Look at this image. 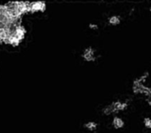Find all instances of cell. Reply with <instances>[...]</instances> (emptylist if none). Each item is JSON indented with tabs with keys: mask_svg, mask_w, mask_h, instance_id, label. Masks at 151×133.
<instances>
[{
	"mask_svg": "<svg viewBox=\"0 0 151 133\" xmlns=\"http://www.w3.org/2000/svg\"><path fill=\"white\" fill-rule=\"evenodd\" d=\"M143 124H144L145 128H147V129H151V118H149V117L144 118Z\"/></svg>",
	"mask_w": 151,
	"mask_h": 133,
	"instance_id": "cell-9",
	"label": "cell"
},
{
	"mask_svg": "<svg viewBox=\"0 0 151 133\" xmlns=\"http://www.w3.org/2000/svg\"><path fill=\"white\" fill-rule=\"evenodd\" d=\"M88 27L90 29H93V30H96V29H98L99 28V25L96 24V23H90L88 25Z\"/></svg>",
	"mask_w": 151,
	"mask_h": 133,
	"instance_id": "cell-10",
	"label": "cell"
},
{
	"mask_svg": "<svg viewBox=\"0 0 151 133\" xmlns=\"http://www.w3.org/2000/svg\"><path fill=\"white\" fill-rule=\"evenodd\" d=\"M98 127H99V124L96 123V122H95V121H88V122L84 124V128L86 129L89 130V131H95V130H96Z\"/></svg>",
	"mask_w": 151,
	"mask_h": 133,
	"instance_id": "cell-8",
	"label": "cell"
},
{
	"mask_svg": "<svg viewBox=\"0 0 151 133\" xmlns=\"http://www.w3.org/2000/svg\"><path fill=\"white\" fill-rule=\"evenodd\" d=\"M148 10H149V12H150V13H151V6H150V7H149V8H148Z\"/></svg>",
	"mask_w": 151,
	"mask_h": 133,
	"instance_id": "cell-12",
	"label": "cell"
},
{
	"mask_svg": "<svg viewBox=\"0 0 151 133\" xmlns=\"http://www.w3.org/2000/svg\"><path fill=\"white\" fill-rule=\"evenodd\" d=\"M132 90L135 94L143 95L147 98H151V87L143 85H133Z\"/></svg>",
	"mask_w": 151,
	"mask_h": 133,
	"instance_id": "cell-2",
	"label": "cell"
},
{
	"mask_svg": "<svg viewBox=\"0 0 151 133\" xmlns=\"http://www.w3.org/2000/svg\"><path fill=\"white\" fill-rule=\"evenodd\" d=\"M81 58L87 62H94L98 59V56L96 54V50L92 47L86 48L81 54Z\"/></svg>",
	"mask_w": 151,
	"mask_h": 133,
	"instance_id": "cell-1",
	"label": "cell"
},
{
	"mask_svg": "<svg viewBox=\"0 0 151 133\" xmlns=\"http://www.w3.org/2000/svg\"><path fill=\"white\" fill-rule=\"evenodd\" d=\"M112 126L115 129H120L124 128L125 121L123 120L122 118L118 117V116H115L112 120Z\"/></svg>",
	"mask_w": 151,
	"mask_h": 133,
	"instance_id": "cell-5",
	"label": "cell"
},
{
	"mask_svg": "<svg viewBox=\"0 0 151 133\" xmlns=\"http://www.w3.org/2000/svg\"><path fill=\"white\" fill-rule=\"evenodd\" d=\"M146 101H147V103L149 106H151V98H146Z\"/></svg>",
	"mask_w": 151,
	"mask_h": 133,
	"instance_id": "cell-11",
	"label": "cell"
},
{
	"mask_svg": "<svg viewBox=\"0 0 151 133\" xmlns=\"http://www.w3.org/2000/svg\"><path fill=\"white\" fill-rule=\"evenodd\" d=\"M110 105L113 108V111L115 114V113L120 112V111H124L125 109H127L129 105V102L127 100H126V101L116 100V101H113L112 103H110Z\"/></svg>",
	"mask_w": 151,
	"mask_h": 133,
	"instance_id": "cell-3",
	"label": "cell"
},
{
	"mask_svg": "<svg viewBox=\"0 0 151 133\" xmlns=\"http://www.w3.org/2000/svg\"><path fill=\"white\" fill-rule=\"evenodd\" d=\"M121 22V17L120 16L118 15H113V16H110L107 19V23L111 26H117L119 25Z\"/></svg>",
	"mask_w": 151,
	"mask_h": 133,
	"instance_id": "cell-7",
	"label": "cell"
},
{
	"mask_svg": "<svg viewBox=\"0 0 151 133\" xmlns=\"http://www.w3.org/2000/svg\"><path fill=\"white\" fill-rule=\"evenodd\" d=\"M149 76V72L146 71L144 74H142L140 77H137V79L133 81V85H143L146 80H147V77Z\"/></svg>",
	"mask_w": 151,
	"mask_h": 133,
	"instance_id": "cell-6",
	"label": "cell"
},
{
	"mask_svg": "<svg viewBox=\"0 0 151 133\" xmlns=\"http://www.w3.org/2000/svg\"><path fill=\"white\" fill-rule=\"evenodd\" d=\"M29 11L37 12V11H44L46 9V4L44 2H34L28 4Z\"/></svg>",
	"mask_w": 151,
	"mask_h": 133,
	"instance_id": "cell-4",
	"label": "cell"
}]
</instances>
